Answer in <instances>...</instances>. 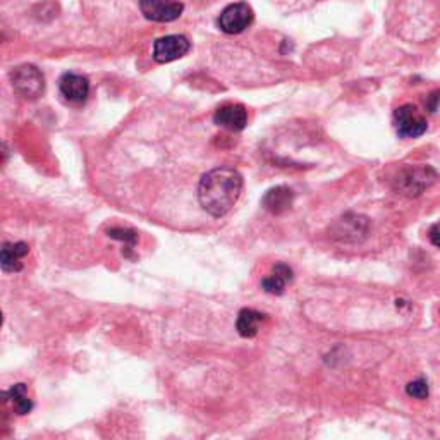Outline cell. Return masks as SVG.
I'll return each instance as SVG.
<instances>
[{"instance_id":"obj_2","label":"cell","mask_w":440,"mask_h":440,"mask_svg":"<svg viewBox=\"0 0 440 440\" xmlns=\"http://www.w3.org/2000/svg\"><path fill=\"white\" fill-rule=\"evenodd\" d=\"M11 83H13L16 93L26 100H37L42 97L43 90H45V78H43L42 71L31 64L16 67L11 73Z\"/></svg>"},{"instance_id":"obj_13","label":"cell","mask_w":440,"mask_h":440,"mask_svg":"<svg viewBox=\"0 0 440 440\" xmlns=\"http://www.w3.org/2000/svg\"><path fill=\"white\" fill-rule=\"evenodd\" d=\"M263 322H265V315L260 313L257 310H251V308H245V310L239 311L236 329H238L241 337L251 339L258 334L260 325H262Z\"/></svg>"},{"instance_id":"obj_6","label":"cell","mask_w":440,"mask_h":440,"mask_svg":"<svg viewBox=\"0 0 440 440\" xmlns=\"http://www.w3.org/2000/svg\"><path fill=\"white\" fill-rule=\"evenodd\" d=\"M139 9L150 21L170 23L183 14L184 6L178 0H139Z\"/></svg>"},{"instance_id":"obj_7","label":"cell","mask_w":440,"mask_h":440,"mask_svg":"<svg viewBox=\"0 0 440 440\" xmlns=\"http://www.w3.org/2000/svg\"><path fill=\"white\" fill-rule=\"evenodd\" d=\"M190 40L183 35H169L154 43V59L158 64H167L184 57L190 52Z\"/></svg>"},{"instance_id":"obj_15","label":"cell","mask_w":440,"mask_h":440,"mask_svg":"<svg viewBox=\"0 0 440 440\" xmlns=\"http://www.w3.org/2000/svg\"><path fill=\"white\" fill-rule=\"evenodd\" d=\"M407 395L415 399H427L428 398V382L425 378H418L415 382H410L406 386Z\"/></svg>"},{"instance_id":"obj_4","label":"cell","mask_w":440,"mask_h":440,"mask_svg":"<svg viewBox=\"0 0 440 440\" xmlns=\"http://www.w3.org/2000/svg\"><path fill=\"white\" fill-rule=\"evenodd\" d=\"M253 9L246 2L231 4L222 11L219 18V26L224 33L239 35L253 23Z\"/></svg>"},{"instance_id":"obj_11","label":"cell","mask_w":440,"mask_h":440,"mask_svg":"<svg viewBox=\"0 0 440 440\" xmlns=\"http://www.w3.org/2000/svg\"><path fill=\"white\" fill-rule=\"evenodd\" d=\"M30 253V246L26 243H6L0 253V265L4 272H19L23 270L21 260Z\"/></svg>"},{"instance_id":"obj_8","label":"cell","mask_w":440,"mask_h":440,"mask_svg":"<svg viewBox=\"0 0 440 440\" xmlns=\"http://www.w3.org/2000/svg\"><path fill=\"white\" fill-rule=\"evenodd\" d=\"M59 90L64 100L69 103H85L90 93V81L81 74L74 73H66L59 79Z\"/></svg>"},{"instance_id":"obj_5","label":"cell","mask_w":440,"mask_h":440,"mask_svg":"<svg viewBox=\"0 0 440 440\" xmlns=\"http://www.w3.org/2000/svg\"><path fill=\"white\" fill-rule=\"evenodd\" d=\"M395 117V127H398V134L401 138H418V136L425 134L428 124L427 119L419 114L418 109L411 103L399 107L394 114Z\"/></svg>"},{"instance_id":"obj_12","label":"cell","mask_w":440,"mask_h":440,"mask_svg":"<svg viewBox=\"0 0 440 440\" xmlns=\"http://www.w3.org/2000/svg\"><path fill=\"white\" fill-rule=\"evenodd\" d=\"M293 281V270L284 263H277L272 270L270 275H267L262 281V287L269 294H282L286 291L287 282Z\"/></svg>"},{"instance_id":"obj_9","label":"cell","mask_w":440,"mask_h":440,"mask_svg":"<svg viewBox=\"0 0 440 440\" xmlns=\"http://www.w3.org/2000/svg\"><path fill=\"white\" fill-rule=\"evenodd\" d=\"M214 121L217 126L229 131H243L248 124V112L239 103H229L215 112Z\"/></svg>"},{"instance_id":"obj_17","label":"cell","mask_w":440,"mask_h":440,"mask_svg":"<svg viewBox=\"0 0 440 440\" xmlns=\"http://www.w3.org/2000/svg\"><path fill=\"white\" fill-rule=\"evenodd\" d=\"M430 241L434 243L435 246L437 248H440V220L437 224H434V226H432V229H430Z\"/></svg>"},{"instance_id":"obj_10","label":"cell","mask_w":440,"mask_h":440,"mask_svg":"<svg viewBox=\"0 0 440 440\" xmlns=\"http://www.w3.org/2000/svg\"><path fill=\"white\" fill-rule=\"evenodd\" d=\"M294 202V191L287 186H275L272 187L263 196L262 203L270 214L281 215L284 212L289 210Z\"/></svg>"},{"instance_id":"obj_1","label":"cell","mask_w":440,"mask_h":440,"mask_svg":"<svg viewBox=\"0 0 440 440\" xmlns=\"http://www.w3.org/2000/svg\"><path fill=\"white\" fill-rule=\"evenodd\" d=\"M243 191V178L233 167L207 172L198 184V202L212 217H224L233 210Z\"/></svg>"},{"instance_id":"obj_16","label":"cell","mask_w":440,"mask_h":440,"mask_svg":"<svg viewBox=\"0 0 440 440\" xmlns=\"http://www.w3.org/2000/svg\"><path fill=\"white\" fill-rule=\"evenodd\" d=\"M109 236L114 239H119V241H124L129 248H133L136 245V241H138V233L127 229H119V227L109 229Z\"/></svg>"},{"instance_id":"obj_14","label":"cell","mask_w":440,"mask_h":440,"mask_svg":"<svg viewBox=\"0 0 440 440\" xmlns=\"http://www.w3.org/2000/svg\"><path fill=\"white\" fill-rule=\"evenodd\" d=\"M4 398H6V401L13 404L14 411L19 416L28 415L31 410H33V401H31L30 395H28L25 383H16V386L11 387L9 390L4 392Z\"/></svg>"},{"instance_id":"obj_18","label":"cell","mask_w":440,"mask_h":440,"mask_svg":"<svg viewBox=\"0 0 440 440\" xmlns=\"http://www.w3.org/2000/svg\"><path fill=\"white\" fill-rule=\"evenodd\" d=\"M439 103H440V91H435V93H432L430 98H428V110L435 112L437 110Z\"/></svg>"},{"instance_id":"obj_3","label":"cell","mask_w":440,"mask_h":440,"mask_svg":"<svg viewBox=\"0 0 440 440\" xmlns=\"http://www.w3.org/2000/svg\"><path fill=\"white\" fill-rule=\"evenodd\" d=\"M437 174L430 167H406L394 179V187L401 195L418 196L435 181Z\"/></svg>"}]
</instances>
